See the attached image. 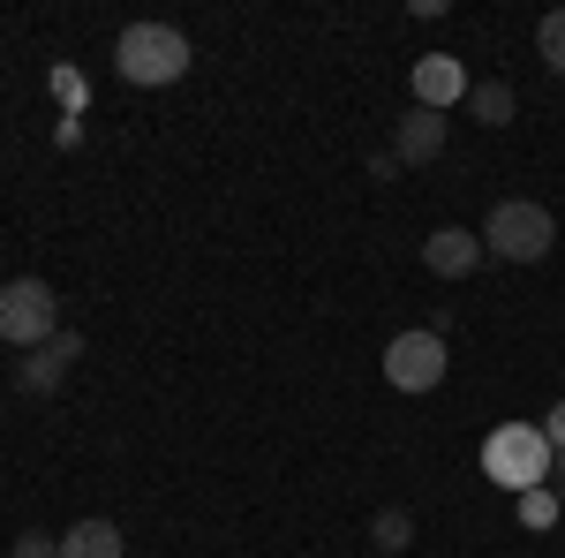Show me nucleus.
Listing matches in <instances>:
<instances>
[{
	"label": "nucleus",
	"instance_id": "nucleus-2",
	"mask_svg": "<svg viewBox=\"0 0 565 558\" xmlns=\"http://www.w3.org/2000/svg\"><path fill=\"white\" fill-rule=\"evenodd\" d=\"M551 242H558V227L543 204H527V197H505L498 212L482 219V257H505V264H543L551 257Z\"/></svg>",
	"mask_w": 565,
	"mask_h": 558
},
{
	"label": "nucleus",
	"instance_id": "nucleus-12",
	"mask_svg": "<svg viewBox=\"0 0 565 558\" xmlns=\"http://www.w3.org/2000/svg\"><path fill=\"white\" fill-rule=\"evenodd\" d=\"M535 53H543L551 76H565V8H551V15L535 23Z\"/></svg>",
	"mask_w": 565,
	"mask_h": 558
},
{
	"label": "nucleus",
	"instance_id": "nucleus-13",
	"mask_svg": "<svg viewBox=\"0 0 565 558\" xmlns=\"http://www.w3.org/2000/svg\"><path fill=\"white\" fill-rule=\"evenodd\" d=\"M370 536H377V551H399V544L415 536V514H407V506H385V514L370 520Z\"/></svg>",
	"mask_w": 565,
	"mask_h": 558
},
{
	"label": "nucleus",
	"instance_id": "nucleus-11",
	"mask_svg": "<svg viewBox=\"0 0 565 558\" xmlns=\"http://www.w3.org/2000/svg\"><path fill=\"white\" fill-rule=\"evenodd\" d=\"M513 106H521V98H513V84H468V114H476V122H490V129H505V122H513Z\"/></svg>",
	"mask_w": 565,
	"mask_h": 558
},
{
	"label": "nucleus",
	"instance_id": "nucleus-9",
	"mask_svg": "<svg viewBox=\"0 0 565 558\" xmlns=\"http://www.w3.org/2000/svg\"><path fill=\"white\" fill-rule=\"evenodd\" d=\"M437 151H445V114H430V106H415L399 129H392V159L399 167H430Z\"/></svg>",
	"mask_w": 565,
	"mask_h": 558
},
{
	"label": "nucleus",
	"instance_id": "nucleus-3",
	"mask_svg": "<svg viewBox=\"0 0 565 558\" xmlns=\"http://www.w3.org/2000/svg\"><path fill=\"white\" fill-rule=\"evenodd\" d=\"M551 438H543V423H505L490 445H482V475L490 483H505V491H543L551 483Z\"/></svg>",
	"mask_w": 565,
	"mask_h": 558
},
{
	"label": "nucleus",
	"instance_id": "nucleus-16",
	"mask_svg": "<svg viewBox=\"0 0 565 558\" xmlns=\"http://www.w3.org/2000/svg\"><path fill=\"white\" fill-rule=\"evenodd\" d=\"M543 438H551V453H565V400L551 408V415H543Z\"/></svg>",
	"mask_w": 565,
	"mask_h": 558
},
{
	"label": "nucleus",
	"instance_id": "nucleus-7",
	"mask_svg": "<svg viewBox=\"0 0 565 558\" xmlns=\"http://www.w3.org/2000/svg\"><path fill=\"white\" fill-rule=\"evenodd\" d=\"M468 98V76H460V61L452 53H423L415 61V106H430V114H452Z\"/></svg>",
	"mask_w": 565,
	"mask_h": 558
},
{
	"label": "nucleus",
	"instance_id": "nucleus-8",
	"mask_svg": "<svg viewBox=\"0 0 565 558\" xmlns=\"http://www.w3.org/2000/svg\"><path fill=\"white\" fill-rule=\"evenodd\" d=\"M423 264H430L437 280H468L482 264V234H468V227H437L430 242H423Z\"/></svg>",
	"mask_w": 565,
	"mask_h": 558
},
{
	"label": "nucleus",
	"instance_id": "nucleus-14",
	"mask_svg": "<svg viewBox=\"0 0 565 558\" xmlns=\"http://www.w3.org/2000/svg\"><path fill=\"white\" fill-rule=\"evenodd\" d=\"M8 551H15V558H53V551H61V536H45V528H23Z\"/></svg>",
	"mask_w": 565,
	"mask_h": 558
},
{
	"label": "nucleus",
	"instance_id": "nucleus-10",
	"mask_svg": "<svg viewBox=\"0 0 565 558\" xmlns=\"http://www.w3.org/2000/svg\"><path fill=\"white\" fill-rule=\"evenodd\" d=\"M129 544H121V528L114 520H76L68 536H61V551L53 558H121Z\"/></svg>",
	"mask_w": 565,
	"mask_h": 558
},
{
	"label": "nucleus",
	"instance_id": "nucleus-4",
	"mask_svg": "<svg viewBox=\"0 0 565 558\" xmlns=\"http://www.w3.org/2000/svg\"><path fill=\"white\" fill-rule=\"evenodd\" d=\"M53 333H68V325H61V295H53L45 280H8V287H0V340L31 355V347H45Z\"/></svg>",
	"mask_w": 565,
	"mask_h": 558
},
{
	"label": "nucleus",
	"instance_id": "nucleus-6",
	"mask_svg": "<svg viewBox=\"0 0 565 558\" xmlns=\"http://www.w3.org/2000/svg\"><path fill=\"white\" fill-rule=\"evenodd\" d=\"M84 362V333H53L45 347H31L23 355V370H15V386L31 392V400H45V392H61V378Z\"/></svg>",
	"mask_w": 565,
	"mask_h": 558
},
{
	"label": "nucleus",
	"instance_id": "nucleus-15",
	"mask_svg": "<svg viewBox=\"0 0 565 558\" xmlns=\"http://www.w3.org/2000/svg\"><path fill=\"white\" fill-rule=\"evenodd\" d=\"M521 514L535 520V528H543V520L558 514V491H521Z\"/></svg>",
	"mask_w": 565,
	"mask_h": 558
},
{
	"label": "nucleus",
	"instance_id": "nucleus-1",
	"mask_svg": "<svg viewBox=\"0 0 565 558\" xmlns=\"http://www.w3.org/2000/svg\"><path fill=\"white\" fill-rule=\"evenodd\" d=\"M114 69H121V84H181L189 76V39L174 23H129L114 39Z\"/></svg>",
	"mask_w": 565,
	"mask_h": 558
},
{
	"label": "nucleus",
	"instance_id": "nucleus-5",
	"mask_svg": "<svg viewBox=\"0 0 565 558\" xmlns=\"http://www.w3.org/2000/svg\"><path fill=\"white\" fill-rule=\"evenodd\" d=\"M385 386L392 392H437L445 386V333L437 325L385 340Z\"/></svg>",
	"mask_w": 565,
	"mask_h": 558
},
{
	"label": "nucleus",
	"instance_id": "nucleus-17",
	"mask_svg": "<svg viewBox=\"0 0 565 558\" xmlns=\"http://www.w3.org/2000/svg\"><path fill=\"white\" fill-rule=\"evenodd\" d=\"M551 468H558V483H551V491H558V498H565V453H558V461H551Z\"/></svg>",
	"mask_w": 565,
	"mask_h": 558
}]
</instances>
